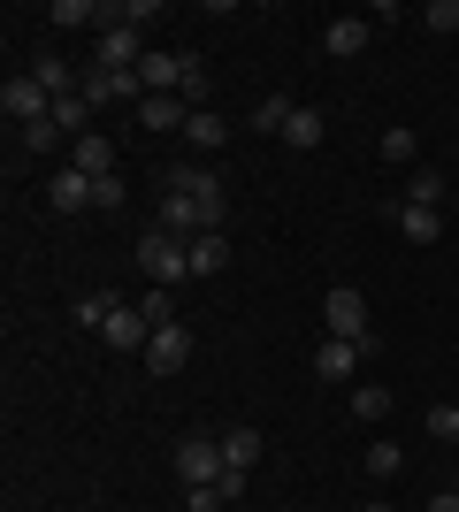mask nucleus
Segmentation results:
<instances>
[{"label": "nucleus", "mask_w": 459, "mask_h": 512, "mask_svg": "<svg viewBox=\"0 0 459 512\" xmlns=\"http://www.w3.org/2000/svg\"><path fill=\"white\" fill-rule=\"evenodd\" d=\"M322 337H345V344H375V314H368V299L352 291V283H337L322 299Z\"/></svg>", "instance_id": "obj_1"}, {"label": "nucleus", "mask_w": 459, "mask_h": 512, "mask_svg": "<svg viewBox=\"0 0 459 512\" xmlns=\"http://www.w3.org/2000/svg\"><path fill=\"white\" fill-rule=\"evenodd\" d=\"M138 268H146V283H184L192 276V253H184V237H169V230H146L138 237Z\"/></svg>", "instance_id": "obj_2"}, {"label": "nucleus", "mask_w": 459, "mask_h": 512, "mask_svg": "<svg viewBox=\"0 0 459 512\" xmlns=\"http://www.w3.org/2000/svg\"><path fill=\"white\" fill-rule=\"evenodd\" d=\"M169 192H184V199H199V214H207V230H222V176L207 169V161H176L169 169Z\"/></svg>", "instance_id": "obj_3"}, {"label": "nucleus", "mask_w": 459, "mask_h": 512, "mask_svg": "<svg viewBox=\"0 0 459 512\" xmlns=\"http://www.w3.org/2000/svg\"><path fill=\"white\" fill-rule=\"evenodd\" d=\"M222 474H230L222 444H207V436H192V444H176V482H184V490H207V482H222Z\"/></svg>", "instance_id": "obj_4"}, {"label": "nucleus", "mask_w": 459, "mask_h": 512, "mask_svg": "<svg viewBox=\"0 0 459 512\" xmlns=\"http://www.w3.org/2000/svg\"><path fill=\"white\" fill-rule=\"evenodd\" d=\"M46 107H54V92L39 85V77H8V85H0V115H8V123H46Z\"/></svg>", "instance_id": "obj_5"}, {"label": "nucleus", "mask_w": 459, "mask_h": 512, "mask_svg": "<svg viewBox=\"0 0 459 512\" xmlns=\"http://www.w3.org/2000/svg\"><path fill=\"white\" fill-rule=\"evenodd\" d=\"M184 360H192V329H184V321H169V329H153V337H146V367H153V375H176Z\"/></svg>", "instance_id": "obj_6"}, {"label": "nucleus", "mask_w": 459, "mask_h": 512, "mask_svg": "<svg viewBox=\"0 0 459 512\" xmlns=\"http://www.w3.org/2000/svg\"><path fill=\"white\" fill-rule=\"evenodd\" d=\"M153 230H169V237H184V245H192V237L207 230V214H199V199L161 192V207H153Z\"/></svg>", "instance_id": "obj_7"}, {"label": "nucleus", "mask_w": 459, "mask_h": 512, "mask_svg": "<svg viewBox=\"0 0 459 512\" xmlns=\"http://www.w3.org/2000/svg\"><path fill=\"white\" fill-rule=\"evenodd\" d=\"M360 352H368V344L322 337V344H314V375H322V383H352V375H360Z\"/></svg>", "instance_id": "obj_8"}, {"label": "nucleus", "mask_w": 459, "mask_h": 512, "mask_svg": "<svg viewBox=\"0 0 459 512\" xmlns=\"http://www.w3.org/2000/svg\"><path fill=\"white\" fill-rule=\"evenodd\" d=\"M368 31H375L368 16H329L322 23V54H329V62H352V54L368 46Z\"/></svg>", "instance_id": "obj_9"}, {"label": "nucleus", "mask_w": 459, "mask_h": 512, "mask_svg": "<svg viewBox=\"0 0 459 512\" xmlns=\"http://www.w3.org/2000/svg\"><path fill=\"white\" fill-rule=\"evenodd\" d=\"M85 100L100 107V100H146V85H138V69H100L92 62L85 69Z\"/></svg>", "instance_id": "obj_10"}, {"label": "nucleus", "mask_w": 459, "mask_h": 512, "mask_svg": "<svg viewBox=\"0 0 459 512\" xmlns=\"http://www.w3.org/2000/svg\"><path fill=\"white\" fill-rule=\"evenodd\" d=\"M92 62H100V69H138V62H146V46H138V31H131V23H108V31H100V54H92Z\"/></svg>", "instance_id": "obj_11"}, {"label": "nucleus", "mask_w": 459, "mask_h": 512, "mask_svg": "<svg viewBox=\"0 0 459 512\" xmlns=\"http://www.w3.org/2000/svg\"><path fill=\"white\" fill-rule=\"evenodd\" d=\"M69 169L100 184V176H115V146H108V138H100V130H85V138L69 146Z\"/></svg>", "instance_id": "obj_12"}, {"label": "nucleus", "mask_w": 459, "mask_h": 512, "mask_svg": "<svg viewBox=\"0 0 459 512\" xmlns=\"http://www.w3.org/2000/svg\"><path fill=\"white\" fill-rule=\"evenodd\" d=\"M146 314H138V306H115V321L108 329H100V344H108V352H146Z\"/></svg>", "instance_id": "obj_13"}, {"label": "nucleus", "mask_w": 459, "mask_h": 512, "mask_svg": "<svg viewBox=\"0 0 459 512\" xmlns=\"http://www.w3.org/2000/svg\"><path fill=\"white\" fill-rule=\"evenodd\" d=\"M184 253H192V276H222V268H230V237H222V230H199Z\"/></svg>", "instance_id": "obj_14"}, {"label": "nucleus", "mask_w": 459, "mask_h": 512, "mask_svg": "<svg viewBox=\"0 0 459 512\" xmlns=\"http://www.w3.org/2000/svg\"><path fill=\"white\" fill-rule=\"evenodd\" d=\"M138 123H146V130H184V123H192V107L176 100V92H153V100H138Z\"/></svg>", "instance_id": "obj_15"}, {"label": "nucleus", "mask_w": 459, "mask_h": 512, "mask_svg": "<svg viewBox=\"0 0 459 512\" xmlns=\"http://www.w3.org/2000/svg\"><path fill=\"white\" fill-rule=\"evenodd\" d=\"M398 230H406V245H437L444 237V207H414V199H406V207H398Z\"/></svg>", "instance_id": "obj_16"}, {"label": "nucleus", "mask_w": 459, "mask_h": 512, "mask_svg": "<svg viewBox=\"0 0 459 512\" xmlns=\"http://www.w3.org/2000/svg\"><path fill=\"white\" fill-rule=\"evenodd\" d=\"M176 77H184V54H146V62H138V85H146V100H153V92H176Z\"/></svg>", "instance_id": "obj_17"}, {"label": "nucleus", "mask_w": 459, "mask_h": 512, "mask_svg": "<svg viewBox=\"0 0 459 512\" xmlns=\"http://www.w3.org/2000/svg\"><path fill=\"white\" fill-rule=\"evenodd\" d=\"M46 199H54V207H62V214H85V207H92V176L62 169V176H54V184H46Z\"/></svg>", "instance_id": "obj_18"}, {"label": "nucleus", "mask_w": 459, "mask_h": 512, "mask_svg": "<svg viewBox=\"0 0 459 512\" xmlns=\"http://www.w3.org/2000/svg\"><path fill=\"white\" fill-rule=\"evenodd\" d=\"M291 107H299V100H284V92H261V100H253V130H261V138H284Z\"/></svg>", "instance_id": "obj_19"}, {"label": "nucleus", "mask_w": 459, "mask_h": 512, "mask_svg": "<svg viewBox=\"0 0 459 512\" xmlns=\"http://www.w3.org/2000/svg\"><path fill=\"white\" fill-rule=\"evenodd\" d=\"M222 459H230V474H253V459H261V428H230V436H222Z\"/></svg>", "instance_id": "obj_20"}, {"label": "nucleus", "mask_w": 459, "mask_h": 512, "mask_svg": "<svg viewBox=\"0 0 459 512\" xmlns=\"http://www.w3.org/2000/svg\"><path fill=\"white\" fill-rule=\"evenodd\" d=\"M222 138H230V123H222L215 107H192V123H184V146L207 153V146H222Z\"/></svg>", "instance_id": "obj_21"}, {"label": "nucleus", "mask_w": 459, "mask_h": 512, "mask_svg": "<svg viewBox=\"0 0 459 512\" xmlns=\"http://www.w3.org/2000/svg\"><path fill=\"white\" fill-rule=\"evenodd\" d=\"M31 77H39V85L54 92V100H62V92H85V85H77V69H69L62 54H39V62H31Z\"/></svg>", "instance_id": "obj_22"}, {"label": "nucleus", "mask_w": 459, "mask_h": 512, "mask_svg": "<svg viewBox=\"0 0 459 512\" xmlns=\"http://www.w3.org/2000/svg\"><path fill=\"white\" fill-rule=\"evenodd\" d=\"M115 306H123L115 291H85V299H77V329H92V337H100V329L115 321Z\"/></svg>", "instance_id": "obj_23"}, {"label": "nucleus", "mask_w": 459, "mask_h": 512, "mask_svg": "<svg viewBox=\"0 0 459 512\" xmlns=\"http://www.w3.org/2000/svg\"><path fill=\"white\" fill-rule=\"evenodd\" d=\"M284 146H322V107H291V123H284Z\"/></svg>", "instance_id": "obj_24"}, {"label": "nucleus", "mask_w": 459, "mask_h": 512, "mask_svg": "<svg viewBox=\"0 0 459 512\" xmlns=\"http://www.w3.org/2000/svg\"><path fill=\"white\" fill-rule=\"evenodd\" d=\"M414 153H421V138L406 123H391L383 130V161H391V169H414Z\"/></svg>", "instance_id": "obj_25"}, {"label": "nucleus", "mask_w": 459, "mask_h": 512, "mask_svg": "<svg viewBox=\"0 0 459 512\" xmlns=\"http://www.w3.org/2000/svg\"><path fill=\"white\" fill-rule=\"evenodd\" d=\"M176 100H184V107H207V62H199V54H184V77H176Z\"/></svg>", "instance_id": "obj_26"}, {"label": "nucleus", "mask_w": 459, "mask_h": 512, "mask_svg": "<svg viewBox=\"0 0 459 512\" xmlns=\"http://www.w3.org/2000/svg\"><path fill=\"white\" fill-rule=\"evenodd\" d=\"M138 314H146V329H169V321H176V299L161 291V283H146V291H138Z\"/></svg>", "instance_id": "obj_27"}, {"label": "nucleus", "mask_w": 459, "mask_h": 512, "mask_svg": "<svg viewBox=\"0 0 459 512\" xmlns=\"http://www.w3.org/2000/svg\"><path fill=\"white\" fill-rule=\"evenodd\" d=\"M46 23H54V31H77V23H100V8H92V0H54Z\"/></svg>", "instance_id": "obj_28"}, {"label": "nucleus", "mask_w": 459, "mask_h": 512, "mask_svg": "<svg viewBox=\"0 0 459 512\" xmlns=\"http://www.w3.org/2000/svg\"><path fill=\"white\" fill-rule=\"evenodd\" d=\"M360 467H368L375 482H391V474L406 467V451H398V444H368V451H360Z\"/></svg>", "instance_id": "obj_29"}, {"label": "nucleus", "mask_w": 459, "mask_h": 512, "mask_svg": "<svg viewBox=\"0 0 459 512\" xmlns=\"http://www.w3.org/2000/svg\"><path fill=\"white\" fill-rule=\"evenodd\" d=\"M352 413H360V421H383V413H391V390H383V383H360V390H352Z\"/></svg>", "instance_id": "obj_30"}, {"label": "nucleus", "mask_w": 459, "mask_h": 512, "mask_svg": "<svg viewBox=\"0 0 459 512\" xmlns=\"http://www.w3.org/2000/svg\"><path fill=\"white\" fill-rule=\"evenodd\" d=\"M16 138H23V153H54V146H69L62 130H54V115H46V123H23Z\"/></svg>", "instance_id": "obj_31"}, {"label": "nucleus", "mask_w": 459, "mask_h": 512, "mask_svg": "<svg viewBox=\"0 0 459 512\" xmlns=\"http://www.w3.org/2000/svg\"><path fill=\"white\" fill-rule=\"evenodd\" d=\"M406 199H414V207H437V199H444V169H414Z\"/></svg>", "instance_id": "obj_32"}, {"label": "nucleus", "mask_w": 459, "mask_h": 512, "mask_svg": "<svg viewBox=\"0 0 459 512\" xmlns=\"http://www.w3.org/2000/svg\"><path fill=\"white\" fill-rule=\"evenodd\" d=\"M429 436H437V444H459V406H429Z\"/></svg>", "instance_id": "obj_33"}, {"label": "nucleus", "mask_w": 459, "mask_h": 512, "mask_svg": "<svg viewBox=\"0 0 459 512\" xmlns=\"http://www.w3.org/2000/svg\"><path fill=\"white\" fill-rule=\"evenodd\" d=\"M184 512H230V497H222V482H207V490H184Z\"/></svg>", "instance_id": "obj_34"}, {"label": "nucleus", "mask_w": 459, "mask_h": 512, "mask_svg": "<svg viewBox=\"0 0 459 512\" xmlns=\"http://www.w3.org/2000/svg\"><path fill=\"white\" fill-rule=\"evenodd\" d=\"M421 23H429V31H459V0H429Z\"/></svg>", "instance_id": "obj_35"}, {"label": "nucleus", "mask_w": 459, "mask_h": 512, "mask_svg": "<svg viewBox=\"0 0 459 512\" xmlns=\"http://www.w3.org/2000/svg\"><path fill=\"white\" fill-rule=\"evenodd\" d=\"M153 16H161V0H123V8H115V23H131V31L153 23Z\"/></svg>", "instance_id": "obj_36"}, {"label": "nucleus", "mask_w": 459, "mask_h": 512, "mask_svg": "<svg viewBox=\"0 0 459 512\" xmlns=\"http://www.w3.org/2000/svg\"><path fill=\"white\" fill-rule=\"evenodd\" d=\"M92 207H123V176H100V184H92Z\"/></svg>", "instance_id": "obj_37"}, {"label": "nucleus", "mask_w": 459, "mask_h": 512, "mask_svg": "<svg viewBox=\"0 0 459 512\" xmlns=\"http://www.w3.org/2000/svg\"><path fill=\"white\" fill-rule=\"evenodd\" d=\"M429 512H459V490H437V497H429Z\"/></svg>", "instance_id": "obj_38"}, {"label": "nucleus", "mask_w": 459, "mask_h": 512, "mask_svg": "<svg viewBox=\"0 0 459 512\" xmlns=\"http://www.w3.org/2000/svg\"><path fill=\"white\" fill-rule=\"evenodd\" d=\"M360 512H391V505H360Z\"/></svg>", "instance_id": "obj_39"}, {"label": "nucleus", "mask_w": 459, "mask_h": 512, "mask_svg": "<svg viewBox=\"0 0 459 512\" xmlns=\"http://www.w3.org/2000/svg\"><path fill=\"white\" fill-rule=\"evenodd\" d=\"M452 490H459V482H452Z\"/></svg>", "instance_id": "obj_40"}]
</instances>
